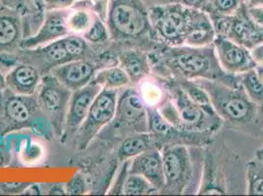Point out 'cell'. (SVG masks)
<instances>
[{"label":"cell","mask_w":263,"mask_h":196,"mask_svg":"<svg viewBox=\"0 0 263 196\" xmlns=\"http://www.w3.org/2000/svg\"><path fill=\"white\" fill-rule=\"evenodd\" d=\"M159 193L152 184L143 177L137 174H128L123 185L122 194L125 195H146Z\"/></svg>","instance_id":"cell-27"},{"label":"cell","mask_w":263,"mask_h":196,"mask_svg":"<svg viewBox=\"0 0 263 196\" xmlns=\"http://www.w3.org/2000/svg\"><path fill=\"white\" fill-rule=\"evenodd\" d=\"M241 1H242V2H246V1H247V0H241Z\"/></svg>","instance_id":"cell-43"},{"label":"cell","mask_w":263,"mask_h":196,"mask_svg":"<svg viewBox=\"0 0 263 196\" xmlns=\"http://www.w3.org/2000/svg\"><path fill=\"white\" fill-rule=\"evenodd\" d=\"M97 16L89 0H78L77 3L69 9L67 18L70 33L83 35L88 31Z\"/></svg>","instance_id":"cell-23"},{"label":"cell","mask_w":263,"mask_h":196,"mask_svg":"<svg viewBox=\"0 0 263 196\" xmlns=\"http://www.w3.org/2000/svg\"><path fill=\"white\" fill-rule=\"evenodd\" d=\"M178 2L187 8L202 10V11H204V9L209 4V0H178Z\"/></svg>","instance_id":"cell-35"},{"label":"cell","mask_w":263,"mask_h":196,"mask_svg":"<svg viewBox=\"0 0 263 196\" xmlns=\"http://www.w3.org/2000/svg\"><path fill=\"white\" fill-rule=\"evenodd\" d=\"M101 65L97 62V59L81 58L56 67L50 74L74 91L92 82Z\"/></svg>","instance_id":"cell-15"},{"label":"cell","mask_w":263,"mask_h":196,"mask_svg":"<svg viewBox=\"0 0 263 196\" xmlns=\"http://www.w3.org/2000/svg\"><path fill=\"white\" fill-rule=\"evenodd\" d=\"M43 76L34 66L20 62L6 73V87L17 94L33 95L39 89Z\"/></svg>","instance_id":"cell-18"},{"label":"cell","mask_w":263,"mask_h":196,"mask_svg":"<svg viewBox=\"0 0 263 196\" xmlns=\"http://www.w3.org/2000/svg\"><path fill=\"white\" fill-rule=\"evenodd\" d=\"M161 79L166 95L157 109L165 120L191 140L195 135L211 134L219 129L222 120L211 105H201L189 97L175 79Z\"/></svg>","instance_id":"cell-2"},{"label":"cell","mask_w":263,"mask_h":196,"mask_svg":"<svg viewBox=\"0 0 263 196\" xmlns=\"http://www.w3.org/2000/svg\"><path fill=\"white\" fill-rule=\"evenodd\" d=\"M193 11L179 2L148 8L156 42L167 46L184 45Z\"/></svg>","instance_id":"cell-6"},{"label":"cell","mask_w":263,"mask_h":196,"mask_svg":"<svg viewBox=\"0 0 263 196\" xmlns=\"http://www.w3.org/2000/svg\"><path fill=\"white\" fill-rule=\"evenodd\" d=\"M241 0H209L204 12L212 16H228L237 11L241 5Z\"/></svg>","instance_id":"cell-30"},{"label":"cell","mask_w":263,"mask_h":196,"mask_svg":"<svg viewBox=\"0 0 263 196\" xmlns=\"http://www.w3.org/2000/svg\"><path fill=\"white\" fill-rule=\"evenodd\" d=\"M82 36L91 45H102L111 40L107 24L99 16L95 18L91 26Z\"/></svg>","instance_id":"cell-29"},{"label":"cell","mask_w":263,"mask_h":196,"mask_svg":"<svg viewBox=\"0 0 263 196\" xmlns=\"http://www.w3.org/2000/svg\"><path fill=\"white\" fill-rule=\"evenodd\" d=\"M136 87L146 107L157 108L166 95V88L161 77L159 81H156L149 76Z\"/></svg>","instance_id":"cell-25"},{"label":"cell","mask_w":263,"mask_h":196,"mask_svg":"<svg viewBox=\"0 0 263 196\" xmlns=\"http://www.w3.org/2000/svg\"><path fill=\"white\" fill-rule=\"evenodd\" d=\"M92 81L102 88L114 90L131 86L129 76L118 63L99 70Z\"/></svg>","instance_id":"cell-24"},{"label":"cell","mask_w":263,"mask_h":196,"mask_svg":"<svg viewBox=\"0 0 263 196\" xmlns=\"http://www.w3.org/2000/svg\"><path fill=\"white\" fill-rule=\"evenodd\" d=\"M255 70H256L258 76H259L260 80L262 81L263 83V67H261V66H256V67H255Z\"/></svg>","instance_id":"cell-41"},{"label":"cell","mask_w":263,"mask_h":196,"mask_svg":"<svg viewBox=\"0 0 263 196\" xmlns=\"http://www.w3.org/2000/svg\"><path fill=\"white\" fill-rule=\"evenodd\" d=\"M106 24L110 37L119 44L146 52L158 44L149 21L148 8L143 0H109Z\"/></svg>","instance_id":"cell-3"},{"label":"cell","mask_w":263,"mask_h":196,"mask_svg":"<svg viewBox=\"0 0 263 196\" xmlns=\"http://www.w3.org/2000/svg\"><path fill=\"white\" fill-rule=\"evenodd\" d=\"M213 46L220 67L229 75L240 76L256 67L251 50L241 44L217 34Z\"/></svg>","instance_id":"cell-13"},{"label":"cell","mask_w":263,"mask_h":196,"mask_svg":"<svg viewBox=\"0 0 263 196\" xmlns=\"http://www.w3.org/2000/svg\"><path fill=\"white\" fill-rule=\"evenodd\" d=\"M143 2L147 8H152L155 6H161V5H166V4L176 3V2H178V0H143Z\"/></svg>","instance_id":"cell-37"},{"label":"cell","mask_w":263,"mask_h":196,"mask_svg":"<svg viewBox=\"0 0 263 196\" xmlns=\"http://www.w3.org/2000/svg\"><path fill=\"white\" fill-rule=\"evenodd\" d=\"M147 54L152 72L159 77L212 80L233 87L241 86L240 76L229 75L220 67L213 44L202 47L158 44Z\"/></svg>","instance_id":"cell-1"},{"label":"cell","mask_w":263,"mask_h":196,"mask_svg":"<svg viewBox=\"0 0 263 196\" xmlns=\"http://www.w3.org/2000/svg\"><path fill=\"white\" fill-rule=\"evenodd\" d=\"M129 173L142 175L161 193L165 186V178L160 148L154 147L132 158L129 162Z\"/></svg>","instance_id":"cell-17"},{"label":"cell","mask_w":263,"mask_h":196,"mask_svg":"<svg viewBox=\"0 0 263 196\" xmlns=\"http://www.w3.org/2000/svg\"><path fill=\"white\" fill-rule=\"evenodd\" d=\"M68 10L44 12V20L35 33L26 37L20 44V48H35L50 44L70 34L67 25Z\"/></svg>","instance_id":"cell-16"},{"label":"cell","mask_w":263,"mask_h":196,"mask_svg":"<svg viewBox=\"0 0 263 196\" xmlns=\"http://www.w3.org/2000/svg\"><path fill=\"white\" fill-rule=\"evenodd\" d=\"M242 88L249 97L257 105L263 102V83L258 76L255 68L240 75Z\"/></svg>","instance_id":"cell-28"},{"label":"cell","mask_w":263,"mask_h":196,"mask_svg":"<svg viewBox=\"0 0 263 196\" xmlns=\"http://www.w3.org/2000/svg\"><path fill=\"white\" fill-rule=\"evenodd\" d=\"M213 22L206 12L194 9L184 45L202 47L213 44L216 37Z\"/></svg>","instance_id":"cell-21"},{"label":"cell","mask_w":263,"mask_h":196,"mask_svg":"<svg viewBox=\"0 0 263 196\" xmlns=\"http://www.w3.org/2000/svg\"><path fill=\"white\" fill-rule=\"evenodd\" d=\"M89 1L91 3V7L93 11L96 12L97 15L103 21L106 22L109 0H89Z\"/></svg>","instance_id":"cell-33"},{"label":"cell","mask_w":263,"mask_h":196,"mask_svg":"<svg viewBox=\"0 0 263 196\" xmlns=\"http://www.w3.org/2000/svg\"><path fill=\"white\" fill-rule=\"evenodd\" d=\"M43 1H44V0H33L34 5H35L41 11L44 12V10H43Z\"/></svg>","instance_id":"cell-40"},{"label":"cell","mask_w":263,"mask_h":196,"mask_svg":"<svg viewBox=\"0 0 263 196\" xmlns=\"http://www.w3.org/2000/svg\"><path fill=\"white\" fill-rule=\"evenodd\" d=\"M210 18L214 25L216 34L223 35L249 49L263 42V28L251 19L245 2L232 15L212 16Z\"/></svg>","instance_id":"cell-11"},{"label":"cell","mask_w":263,"mask_h":196,"mask_svg":"<svg viewBox=\"0 0 263 196\" xmlns=\"http://www.w3.org/2000/svg\"><path fill=\"white\" fill-rule=\"evenodd\" d=\"M78 0H44L43 10L45 11H59L72 8Z\"/></svg>","instance_id":"cell-32"},{"label":"cell","mask_w":263,"mask_h":196,"mask_svg":"<svg viewBox=\"0 0 263 196\" xmlns=\"http://www.w3.org/2000/svg\"><path fill=\"white\" fill-rule=\"evenodd\" d=\"M209 95L210 104L221 120L248 124L254 120L257 106L242 87H233L212 80H196Z\"/></svg>","instance_id":"cell-5"},{"label":"cell","mask_w":263,"mask_h":196,"mask_svg":"<svg viewBox=\"0 0 263 196\" xmlns=\"http://www.w3.org/2000/svg\"><path fill=\"white\" fill-rule=\"evenodd\" d=\"M247 6H259L263 7V0H247L245 2Z\"/></svg>","instance_id":"cell-39"},{"label":"cell","mask_w":263,"mask_h":196,"mask_svg":"<svg viewBox=\"0 0 263 196\" xmlns=\"http://www.w3.org/2000/svg\"><path fill=\"white\" fill-rule=\"evenodd\" d=\"M247 10L252 21L263 28V7L247 6Z\"/></svg>","instance_id":"cell-34"},{"label":"cell","mask_w":263,"mask_h":196,"mask_svg":"<svg viewBox=\"0 0 263 196\" xmlns=\"http://www.w3.org/2000/svg\"><path fill=\"white\" fill-rule=\"evenodd\" d=\"M3 8H4V7H3V5H2V4H1V2H0V11H1Z\"/></svg>","instance_id":"cell-42"},{"label":"cell","mask_w":263,"mask_h":196,"mask_svg":"<svg viewBox=\"0 0 263 196\" xmlns=\"http://www.w3.org/2000/svg\"><path fill=\"white\" fill-rule=\"evenodd\" d=\"M101 89L102 87L92 81L87 86L72 92L66 116L64 131L61 138L62 142H68L74 139Z\"/></svg>","instance_id":"cell-14"},{"label":"cell","mask_w":263,"mask_h":196,"mask_svg":"<svg viewBox=\"0 0 263 196\" xmlns=\"http://www.w3.org/2000/svg\"><path fill=\"white\" fill-rule=\"evenodd\" d=\"M116 114L112 122L126 134L147 131V109L137 87L129 86L120 89Z\"/></svg>","instance_id":"cell-12"},{"label":"cell","mask_w":263,"mask_h":196,"mask_svg":"<svg viewBox=\"0 0 263 196\" xmlns=\"http://www.w3.org/2000/svg\"><path fill=\"white\" fill-rule=\"evenodd\" d=\"M154 147L159 148L151 132H133L124 138L117 151V159L123 163Z\"/></svg>","instance_id":"cell-22"},{"label":"cell","mask_w":263,"mask_h":196,"mask_svg":"<svg viewBox=\"0 0 263 196\" xmlns=\"http://www.w3.org/2000/svg\"><path fill=\"white\" fill-rule=\"evenodd\" d=\"M129 76L131 86L137 87L152 74V68L146 51L140 48H127L118 53V62Z\"/></svg>","instance_id":"cell-20"},{"label":"cell","mask_w":263,"mask_h":196,"mask_svg":"<svg viewBox=\"0 0 263 196\" xmlns=\"http://www.w3.org/2000/svg\"><path fill=\"white\" fill-rule=\"evenodd\" d=\"M24 40V22L18 12L3 8L0 11V54L15 53Z\"/></svg>","instance_id":"cell-19"},{"label":"cell","mask_w":263,"mask_h":196,"mask_svg":"<svg viewBox=\"0 0 263 196\" xmlns=\"http://www.w3.org/2000/svg\"><path fill=\"white\" fill-rule=\"evenodd\" d=\"M36 95H21L8 89L0 97V135L29 129L41 114Z\"/></svg>","instance_id":"cell-9"},{"label":"cell","mask_w":263,"mask_h":196,"mask_svg":"<svg viewBox=\"0 0 263 196\" xmlns=\"http://www.w3.org/2000/svg\"><path fill=\"white\" fill-rule=\"evenodd\" d=\"M164 170L165 186L161 193L185 194L192 191V184L197 174L194 157L184 143L165 144L161 148Z\"/></svg>","instance_id":"cell-7"},{"label":"cell","mask_w":263,"mask_h":196,"mask_svg":"<svg viewBox=\"0 0 263 196\" xmlns=\"http://www.w3.org/2000/svg\"><path fill=\"white\" fill-rule=\"evenodd\" d=\"M118 91L102 88L95 99L88 116L86 117L75 136V145L80 150L86 149L100 130L109 125L116 114Z\"/></svg>","instance_id":"cell-10"},{"label":"cell","mask_w":263,"mask_h":196,"mask_svg":"<svg viewBox=\"0 0 263 196\" xmlns=\"http://www.w3.org/2000/svg\"><path fill=\"white\" fill-rule=\"evenodd\" d=\"M0 2L3 7L20 13L22 17L44 13L34 5L33 0H0Z\"/></svg>","instance_id":"cell-31"},{"label":"cell","mask_w":263,"mask_h":196,"mask_svg":"<svg viewBox=\"0 0 263 196\" xmlns=\"http://www.w3.org/2000/svg\"><path fill=\"white\" fill-rule=\"evenodd\" d=\"M88 42L79 34L70 33L50 44L35 48H20L14 55L17 61L34 66L44 76L58 66L81 58H91Z\"/></svg>","instance_id":"cell-4"},{"label":"cell","mask_w":263,"mask_h":196,"mask_svg":"<svg viewBox=\"0 0 263 196\" xmlns=\"http://www.w3.org/2000/svg\"><path fill=\"white\" fill-rule=\"evenodd\" d=\"M72 90L48 73L35 93L41 112L50 123L57 138H62Z\"/></svg>","instance_id":"cell-8"},{"label":"cell","mask_w":263,"mask_h":196,"mask_svg":"<svg viewBox=\"0 0 263 196\" xmlns=\"http://www.w3.org/2000/svg\"><path fill=\"white\" fill-rule=\"evenodd\" d=\"M247 193L263 195V148L255 154L247 167Z\"/></svg>","instance_id":"cell-26"},{"label":"cell","mask_w":263,"mask_h":196,"mask_svg":"<svg viewBox=\"0 0 263 196\" xmlns=\"http://www.w3.org/2000/svg\"><path fill=\"white\" fill-rule=\"evenodd\" d=\"M5 75H6V73H5L4 69H3V67L0 65V97H1V95H2V93H3V91H4L5 88H6Z\"/></svg>","instance_id":"cell-38"},{"label":"cell","mask_w":263,"mask_h":196,"mask_svg":"<svg viewBox=\"0 0 263 196\" xmlns=\"http://www.w3.org/2000/svg\"><path fill=\"white\" fill-rule=\"evenodd\" d=\"M250 50L255 65L263 67V42Z\"/></svg>","instance_id":"cell-36"}]
</instances>
